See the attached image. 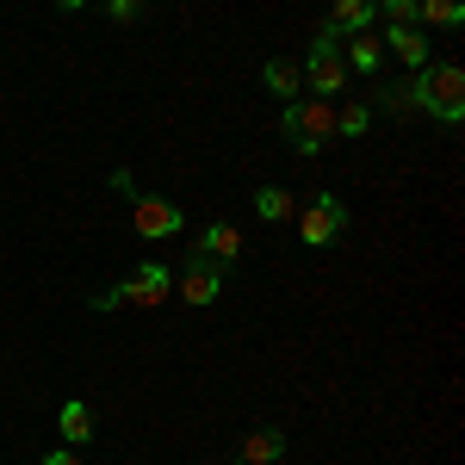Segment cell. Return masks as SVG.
<instances>
[{
    "mask_svg": "<svg viewBox=\"0 0 465 465\" xmlns=\"http://www.w3.org/2000/svg\"><path fill=\"white\" fill-rule=\"evenodd\" d=\"M254 212L267 217V223H286L292 217V193L286 186H261V193H254Z\"/></svg>",
    "mask_w": 465,
    "mask_h": 465,
    "instance_id": "obj_16",
    "label": "cell"
},
{
    "mask_svg": "<svg viewBox=\"0 0 465 465\" xmlns=\"http://www.w3.org/2000/svg\"><path fill=\"white\" fill-rule=\"evenodd\" d=\"M416 25H440V32H460V25H465V0H416Z\"/></svg>",
    "mask_w": 465,
    "mask_h": 465,
    "instance_id": "obj_13",
    "label": "cell"
},
{
    "mask_svg": "<svg viewBox=\"0 0 465 465\" xmlns=\"http://www.w3.org/2000/svg\"><path fill=\"white\" fill-rule=\"evenodd\" d=\"M106 13L124 25V19H137V13H143V0H106Z\"/></svg>",
    "mask_w": 465,
    "mask_h": 465,
    "instance_id": "obj_19",
    "label": "cell"
},
{
    "mask_svg": "<svg viewBox=\"0 0 465 465\" xmlns=\"http://www.w3.org/2000/svg\"><path fill=\"white\" fill-rule=\"evenodd\" d=\"M273 460H286V429H254L242 440V465H273Z\"/></svg>",
    "mask_w": 465,
    "mask_h": 465,
    "instance_id": "obj_11",
    "label": "cell"
},
{
    "mask_svg": "<svg viewBox=\"0 0 465 465\" xmlns=\"http://www.w3.org/2000/svg\"><path fill=\"white\" fill-rule=\"evenodd\" d=\"M286 137L298 155H317L329 137H335V106L329 100H292L286 106Z\"/></svg>",
    "mask_w": 465,
    "mask_h": 465,
    "instance_id": "obj_3",
    "label": "cell"
},
{
    "mask_svg": "<svg viewBox=\"0 0 465 465\" xmlns=\"http://www.w3.org/2000/svg\"><path fill=\"white\" fill-rule=\"evenodd\" d=\"M261 81L280 94V106H292V100H298V87H304V69H298V63H286V56H273V63L261 69Z\"/></svg>",
    "mask_w": 465,
    "mask_h": 465,
    "instance_id": "obj_12",
    "label": "cell"
},
{
    "mask_svg": "<svg viewBox=\"0 0 465 465\" xmlns=\"http://www.w3.org/2000/svg\"><path fill=\"white\" fill-rule=\"evenodd\" d=\"M56 6H63V13H81V6H87V0H56Z\"/></svg>",
    "mask_w": 465,
    "mask_h": 465,
    "instance_id": "obj_21",
    "label": "cell"
},
{
    "mask_svg": "<svg viewBox=\"0 0 465 465\" xmlns=\"http://www.w3.org/2000/svg\"><path fill=\"white\" fill-rule=\"evenodd\" d=\"M205 261H217V267H236V254H242V236H236V223H212L205 236H199V249Z\"/></svg>",
    "mask_w": 465,
    "mask_h": 465,
    "instance_id": "obj_9",
    "label": "cell"
},
{
    "mask_svg": "<svg viewBox=\"0 0 465 465\" xmlns=\"http://www.w3.org/2000/svg\"><path fill=\"white\" fill-rule=\"evenodd\" d=\"M56 422H63V440H69V447H87V440H94V410H87V403H63Z\"/></svg>",
    "mask_w": 465,
    "mask_h": 465,
    "instance_id": "obj_15",
    "label": "cell"
},
{
    "mask_svg": "<svg viewBox=\"0 0 465 465\" xmlns=\"http://www.w3.org/2000/svg\"><path fill=\"white\" fill-rule=\"evenodd\" d=\"M391 25H416V0H379Z\"/></svg>",
    "mask_w": 465,
    "mask_h": 465,
    "instance_id": "obj_18",
    "label": "cell"
},
{
    "mask_svg": "<svg viewBox=\"0 0 465 465\" xmlns=\"http://www.w3.org/2000/svg\"><path fill=\"white\" fill-rule=\"evenodd\" d=\"M385 44L397 50V63H410V69H422V63H429V32H422V25H391Z\"/></svg>",
    "mask_w": 465,
    "mask_h": 465,
    "instance_id": "obj_10",
    "label": "cell"
},
{
    "mask_svg": "<svg viewBox=\"0 0 465 465\" xmlns=\"http://www.w3.org/2000/svg\"><path fill=\"white\" fill-rule=\"evenodd\" d=\"M304 87H317V100H335L348 87V63L335 56V37H317L311 44V63H304Z\"/></svg>",
    "mask_w": 465,
    "mask_h": 465,
    "instance_id": "obj_6",
    "label": "cell"
},
{
    "mask_svg": "<svg viewBox=\"0 0 465 465\" xmlns=\"http://www.w3.org/2000/svg\"><path fill=\"white\" fill-rule=\"evenodd\" d=\"M341 230H348V205H341L335 193H317V199L298 212V236H304V249H335Z\"/></svg>",
    "mask_w": 465,
    "mask_h": 465,
    "instance_id": "obj_4",
    "label": "cell"
},
{
    "mask_svg": "<svg viewBox=\"0 0 465 465\" xmlns=\"http://www.w3.org/2000/svg\"><path fill=\"white\" fill-rule=\"evenodd\" d=\"M379 56H385V44L372 37V25H366V32H354V37H348V63H354L360 74H379Z\"/></svg>",
    "mask_w": 465,
    "mask_h": 465,
    "instance_id": "obj_14",
    "label": "cell"
},
{
    "mask_svg": "<svg viewBox=\"0 0 465 465\" xmlns=\"http://www.w3.org/2000/svg\"><path fill=\"white\" fill-rule=\"evenodd\" d=\"M410 106H422L440 124H460L465 118V74L460 63H422L410 81Z\"/></svg>",
    "mask_w": 465,
    "mask_h": 465,
    "instance_id": "obj_1",
    "label": "cell"
},
{
    "mask_svg": "<svg viewBox=\"0 0 465 465\" xmlns=\"http://www.w3.org/2000/svg\"><path fill=\"white\" fill-rule=\"evenodd\" d=\"M180 205L174 199H155V193H137L131 199V230L143 236V242H162V236H180Z\"/></svg>",
    "mask_w": 465,
    "mask_h": 465,
    "instance_id": "obj_5",
    "label": "cell"
},
{
    "mask_svg": "<svg viewBox=\"0 0 465 465\" xmlns=\"http://www.w3.org/2000/svg\"><path fill=\"white\" fill-rule=\"evenodd\" d=\"M37 465H81V453H74V447H63V453H50V460H37Z\"/></svg>",
    "mask_w": 465,
    "mask_h": 465,
    "instance_id": "obj_20",
    "label": "cell"
},
{
    "mask_svg": "<svg viewBox=\"0 0 465 465\" xmlns=\"http://www.w3.org/2000/svg\"><path fill=\"white\" fill-rule=\"evenodd\" d=\"M366 131H372V106H341L335 112V137H366Z\"/></svg>",
    "mask_w": 465,
    "mask_h": 465,
    "instance_id": "obj_17",
    "label": "cell"
},
{
    "mask_svg": "<svg viewBox=\"0 0 465 465\" xmlns=\"http://www.w3.org/2000/svg\"><path fill=\"white\" fill-rule=\"evenodd\" d=\"M372 19H379V0H335V6H329V25H322V37H335V44H341V37L366 32Z\"/></svg>",
    "mask_w": 465,
    "mask_h": 465,
    "instance_id": "obj_8",
    "label": "cell"
},
{
    "mask_svg": "<svg viewBox=\"0 0 465 465\" xmlns=\"http://www.w3.org/2000/svg\"><path fill=\"white\" fill-rule=\"evenodd\" d=\"M168 292H174V273L162 267V261H143L124 286H112L94 298V311H118V304H137V311H149V304H168Z\"/></svg>",
    "mask_w": 465,
    "mask_h": 465,
    "instance_id": "obj_2",
    "label": "cell"
},
{
    "mask_svg": "<svg viewBox=\"0 0 465 465\" xmlns=\"http://www.w3.org/2000/svg\"><path fill=\"white\" fill-rule=\"evenodd\" d=\"M223 286H230V267H217V261H205V254H193L186 273H180V298L199 304V311L217 304V292H223Z\"/></svg>",
    "mask_w": 465,
    "mask_h": 465,
    "instance_id": "obj_7",
    "label": "cell"
}]
</instances>
